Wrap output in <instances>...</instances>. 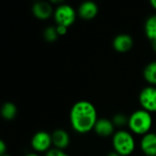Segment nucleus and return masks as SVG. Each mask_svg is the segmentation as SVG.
Wrapping results in <instances>:
<instances>
[{"instance_id":"obj_1","label":"nucleus","mask_w":156,"mask_h":156,"mask_svg":"<svg viewBox=\"0 0 156 156\" xmlns=\"http://www.w3.org/2000/svg\"><path fill=\"white\" fill-rule=\"evenodd\" d=\"M95 106L88 101H79L73 104L69 112V121L74 131L80 134L94 130L98 121Z\"/></svg>"},{"instance_id":"obj_2","label":"nucleus","mask_w":156,"mask_h":156,"mask_svg":"<svg viewBox=\"0 0 156 156\" xmlns=\"http://www.w3.org/2000/svg\"><path fill=\"white\" fill-rule=\"evenodd\" d=\"M128 126L132 133L138 135H145L150 133L153 126L151 112L141 109L133 112L129 117Z\"/></svg>"},{"instance_id":"obj_3","label":"nucleus","mask_w":156,"mask_h":156,"mask_svg":"<svg viewBox=\"0 0 156 156\" xmlns=\"http://www.w3.org/2000/svg\"><path fill=\"white\" fill-rule=\"evenodd\" d=\"M112 146L121 156H129L135 149V140L130 132L121 130L113 134Z\"/></svg>"},{"instance_id":"obj_4","label":"nucleus","mask_w":156,"mask_h":156,"mask_svg":"<svg viewBox=\"0 0 156 156\" xmlns=\"http://www.w3.org/2000/svg\"><path fill=\"white\" fill-rule=\"evenodd\" d=\"M54 19L57 25H61L69 27L76 19V11L68 4H61L58 5L54 12Z\"/></svg>"},{"instance_id":"obj_5","label":"nucleus","mask_w":156,"mask_h":156,"mask_svg":"<svg viewBox=\"0 0 156 156\" xmlns=\"http://www.w3.org/2000/svg\"><path fill=\"white\" fill-rule=\"evenodd\" d=\"M139 101L142 108L149 112H156V88L148 86L144 88L139 94Z\"/></svg>"},{"instance_id":"obj_6","label":"nucleus","mask_w":156,"mask_h":156,"mask_svg":"<svg viewBox=\"0 0 156 156\" xmlns=\"http://www.w3.org/2000/svg\"><path fill=\"white\" fill-rule=\"evenodd\" d=\"M52 136L47 132L36 133L31 139V146L37 153H44L50 150L52 145Z\"/></svg>"},{"instance_id":"obj_7","label":"nucleus","mask_w":156,"mask_h":156,"mask_svg":"<svg viewBox=\"0 0 156 156\" xmlns=\"http://www.w3.org/2000/svg\"><path fill=\"white\" fill-rule=\"evenodd\" d=\"M112 46L117 52L125 53L132 49L133 46V39L128 34H120L114 37Z\"/></svg>"},{"instance_id":"obj_8","label":"nucleus","mask_w":156,"mask_h":156,"mask_svg":"<svg viewBox=\"0 0 156 156\" xmlns=\"http://www.w3.org/2000/svg\"><path fill=\"white\" fill-rule=\"evenodd\" d=\"M32 12L37 18L41 20H46L52 16L53 8L49 3L45 1H39L33 5Z\"/></svg>"},{"instance_id":"obj_9","label":"nucleus","mask_w":156,"mask_h":156,"mask_svg":"<svg viewBox=\"0 0 156 156\" xmlns=\"http://www.w3.org/2000/svg\"><path fill=\"white\" fill-rule=\"evenodd\" d=\"M114 129L115 125L113 124L112 121L106 118L99 119L94 127L95 133L101 137H109L114 134Z\"/></svg>"},{"instance_id":"obj_10","label":"nucleus","mask_w":156,"mask_h":156,"mask_svg":"<svg viewBox=\"0 0 156 156\" xmlns=\"http://www.w3.org/2000/svg\"><path fill=\"white\" fill-rule=\"evenodd\" d=\"M141 149L147 156H156V133H149L141 140Z\"/></svg>"},{"instance_id":"obj_11","label":"nucleus","mask_w":156,"mask_h":156,"mask_svg":"<svg viewBox=\"0 0 156 156\" xmlns=\"http://www.w3.org/2000/svg\"><path fill=\"white\" fill-rule=\"evenodd\" d=\"M51 136H52V144L54 145V148L64 150L69 146L70 139L69 133L65 130L57 129L52 133Z\"/></svg>"},{"instance_id":"obj_12","label":"nucleus","mask_w":156,"mask_h":156,"mask_svg":"<svg viewBox=\"0 0 156 156\" xmlns=\"http://www.w3.org/2000/svg\"><path fill=\"white\" fill-rule=\"evenodd\" d=\"M98 11H99V8H98L97 4H95L92 1H85L81 3L78 10L80 16L86 20L94 18L97 16Z\"/></svg>"},{"instance_id":"obj_13","label":"nucleus","mask_w":156,"mask_h":156,"mask_svg":"<svg viewBox=\"0 0 156 156\" xmlns=\"http://www.w3.org/2000/svg\"><path fill=\"white\" fill-rule=\"evenodd\" d=\"M2 117L6 121H11L15 119L17 113V108L13 102H5L0 110Z\"/></svg>"},{"instance_id":"obj_14","label":"nucleus","mask_w":156,"mask_h":156,"mask_svg":"<svg viewBox=\"0 0 156 156\" xmlns=\"http://www.w3.org/2000/svg\"><path fill=\"white\" fill-rule=\"evenodd\" d=\"M144 30L149 39H156V15L151 16L147 18L144 26Z\"/></svg>"},{"instance_id":"obj_15","label":"nucleus","mask_w":156,"mask_h":156,"mask_svg":"<svg viewBox=\"0 0 156 156\" xmlns=\"http://www.w3.org/2000/svg\"><path fill=\"white\" fill-rule=\"evenodd\" d=\"M144 77L148 83L156 85V61L149 63L145 67L144 70Z\"/></svg>"},{"instance_id":"obj_16","label":"nucleus","mask_w":156,"mask_h":156,"mask_svg":"<svg viewBox=\"0 0 156 156\" xmlns=\"http://www.w3.org/2000/svg\"><path fill=\"white\" fill-rule=\"evenodd\" d=\"M43 35H44V38L47 41H48V42L56 41L58 39V36H59L58 31H57L56 27H52V26L46 27L45 30H44V34Z\"/></svg>"},{"instance_id":"obj_17","label":"nucleus","mask_w":156,"mask_h":156,"mask_svg":"<svg viewBox=\"0 0 156 156\" xmlns=\"http://www.w3.org/2000/svg\"><path fill=\"white\" fill-rule=\"evenodd\" d=\"M113 124L117 127H122L125 124H128L129 117H126V115L122 113H117L113 116V119L112 120Z\"/></svg>"},{"instance_id":"obj_18","label":"nucleus","mask_w":156,"mask_h":156,"mask_svg":"<svg viewBox=\"0 0 156 156\" xmlns=\"http://www.w3.org/2000/svg\"><path fill=\"white\" fill-rule=\"evenodd\" d=\"M45 156H69L68 154H66L63 150H59L57 148H51L49 151L46 153Z\"/></svg>"},{"instance_id":"obj_19","label":"nucleus","mask_w":156,"mask_h":156,"mask_svg":"<svg viewBox=\"0 0 156 156\" xmlns=\"http://www.w3.org/2000/svg\"><path fill=\"white\" fill-rule=\"evenodd\" d=\"M56 28H57V31H58V33L59 36H63V35H65L68 32V27H65V26L57 25Z\"/></svg>"},{"instance_id":"obj_20","label":"nucleus","mask_w":156,"mask_h":156,"mask_svg":"<svg viewBox=\"0 0 156 156\" xmlns=\"http://www.w3.org/2000/svg\"><path fill=\"white\" fill-rule=\"evenodd\" d=\"M5 151H6V145L3 140H0V155L5 154Z\"/></svg>"},{"instance_id":"obj_21","label":"nucleus","mask_w":156,"mask_h":156,"mask_svg":"<svg viewBox=\"0 0 156 156\" xmlns=\"http://www.w3.org/2000/svg\"><path fill=\"white\" fill-rule=\"evenodd\" d=\"M107 156H121L118 153H116L115 151H112V152H111V153H109Z\"/></svg>"},{"instance_id":"obj_22","label":"nucleus","mask_w":156,"mask_h":156,"mask_svg":"<svg viewBox=\"0 0 156 156\" xmlns=\"http://www.w3.org/2000/svg\"><path fill=\"white\" fill-rule=\"evenodd\" d=\"M152 47H153L154 50L156 52V39H154V40H152Z\"/></svg>"},{"instance_id":"obj_23","label":"nucleus","mask_w":156,"mask_h":156,"mask_svg":"<svg viewBox=\"0 0 156 156\" xmlns=\"http://www.w3.org/2000/svg\"><path fill=\"white\" fill-rule=\"evenodd\" d=\"M150 4H151V5H152L154 9H156V0H151Z\"/></svg>"},{"instance_id":"obj_24","label":"nucleus","mask_w":156,"mask_h":156,"mask_svg":"<svg viewBox=\"0 0 156 156\" xmlns=\"http://www.w3.org/2000/svg\"><path fill=\"white\" fill-rule=\"evenodd\" d=\"M24 156H39L38 154H26V155Z\"/></svg>"},{"instance_id":"obj_25","label":"nucleus","mask_w":156,"mask_h":156,"mask_svg":"<svg viewBox=\"0 0 156 156\" xmlns=\"http://www.w3.org/2000/svg\"><path fill=\"white\" fill-rule=\"evenodd\" d=\"M0 156H11V155H9V154H4V155H0Z\"/></svg>"}]
</instances>
